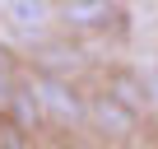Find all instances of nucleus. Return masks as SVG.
I'll return each instance as SVG.
<instances>
[{"mask_svg":"<svg viewBox=\"0 0 158 149\" xmlns=\"http://www.w3.org/2000/svg\"><path fill=\"white\" fill-rule=\"evenodd\" d=\"M112 93H116L121 103H130V107H144V98H139V84L130 79V74H116V79H112Z\"/></svg>","mask_w":158,"mask_h":149,"instance_id":"nucleus-5","label":"nucleus"},{"mask_svg":"<svg viewBox=\"0 0 158 149\" xmlns=\"http://www.w3.org/2000/svg\"><path fill=\"white\" fill-rule=\"evenodd\" d=\"M93 121H98L102 130H112V135H126V130L135 126V107L121 103L116 93H102V98L93 103Z\"/></svg>","mask_w":158,"mask_h":149,"instance_id":"nucleus-2","label":"nucleus"},{"mask_svg":"<svg viewBox=\"0 0 158 149\" xmlns=\"http://www.w3.org/2000/svg\"><path fill=\"white\" fill-rule=\"evenodd\" d=\"M5 19L14 23V33H23V37H37L42 33V5H37V0H10V5H5Z\"/></svg>","mask_w":158,"mask_h":149,"instance_id":"nucleus-3","label":"nucleus"},{"mask_svg":"<svg viewBox=\"0 0 158 149\" xmlns=\"http://www.w3.org/2000/svg\"><path fill=\"white\" fill-rule=\"evenodd\" d=\"M10 103H14V112H19V121H23V126H33V121H37V103H33L23 89H14V93H10Z\"/></svg>","mask_w":158,"mask_h":149,"instance_id":"nucleus-6","label":"nucleus"},{"mask_svg":"<svg viewBox=\"0 0 158 149\" xmlns=\"http://www.w3.org/2000/svg\"><path fill=\"white\" fill-rule=\"evenodd\" d=\"M10 93H14V89L5 84V74H0V103H10Z\"/></svg>","mask_w":158,"mask_h":149,"instance_id":"nucleus-7","label":"nucleus"},{"mask_svg":"<svg viewBox=\"0 0 158 149\" xmlns=\"http://www.w3.org/2000/svg\"><path fill=\"white\" fill-rule=\"evenodd\" d=\"M42 103H47V112L56 117V121H65V126H79L84 121V103H79V93L65 84V79H42Z\"/></svg>","mask_w":158,"mask_h":149,"instance_id":"nucleus-1","label":"nucleus"},{"mask_svg":"<svg viewBox=\"0 0 158 149\" xmlns=\"http://www.w3.org/2000/svg\"><path fill=\"white\" fill-rule=\"evenodd\" d=\"M70 19L74 23H102V19H112V10H102V0H79V5H70Z\"/></svg>","mask_w":158,"mask_h":149,"instance_id":"nucleus-4","label":"nucleus"},{"mask_svg":"<svg viewBox=\"0 0 158 149\" xmlns=\"http://www.w3.org/2000/svg\"><path fill=\"white\" fill-rule=\"evenodd\" d=\"M65 5H79V0H65Z\"/></svg>","mask_w":158,"mask_h":149,"instance_id":"nucleus-8","label":"nucleus"}]
</instances>
